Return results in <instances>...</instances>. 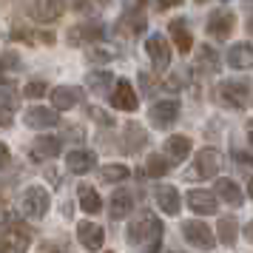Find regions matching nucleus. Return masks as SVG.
Segmentation results:
<instances>
[{"label": "nucleus", "instance_id": "nucleus-6", "mask_svg": "<svg viewBox=\"0 0 253 253\" xmlns=\"http://www.w3.org/2000/svg\"><path fill=\"white\" fill-rule=\"evenodd\" d=\"M26 12L32 14L37 23H54L57 17H63L66 3H60V0H35V3L26 6Z\"/></svg>", "mask_w": 253, "mask_h": 253}, {"label": "nucleus", "instance_id": "nucleus-5", "mask_svg": "<svg viewBox=\"0 0 253 253\" xmlns=\"http://www.w3.org/2000/svg\"><path fill=\"white\" fill-rule=\"evenodd\" d=\"M233 26H236V14L230 12V9H225V6H219V9L211 12L205 29L213 40H228L230 32H233Z\"/></svg>", "mask_w": 253, "mask_h": 253}, {"label": "nucleus", "instance_id": "nucleus-28", "mask_svg": "<svg viewBox=\"0 0 253 253\" xmlns=\"http://www.w3.org/2000/svg\"><path fill=\"white\" fill-rule=\"evenodd\" d=\"M196 69L208 71V74H216L219 71V54L213 46H199L196 48Z\"/></svg>", "mask_w": 253, "mask_h": 253}, {"label": "nucleus", "instance_id": "nucleus-37", "mask_svg": "<svg viewBox=\"0 0 253 253\" xmlns=\"http://www.w3.org/2000/svg\"><path fill=\"white\" fill-rule=\"evenodd\" d=\"M14 105H17V100H14L12 94H6V91H0V108H6V111H12Z\"/></svg>", "mask_w": 253, "mask_h": 253}, {"label": "nucleus", "instance_id": "nucleus-40", "mask_svg": "<svg viewBox=\"0 0 253 253\" xmlns=\"http://www.w3.org/2000/svg\"><path fill=\"white\" fill-rule=\"evenodd\" d=\"M0 126H3V128H9V126H12V114H9L6 108H0Z\"/></svg>", "mask_w": 253, "mask_h": 253}, {"label": "nucleus", "instance_id": "nucleus-7", "mask_svg": "<svg viewBox=\"0 0 253 253\" xmlns=\"http://www.w3.org/2000/svg\"><path fill=\"white\" fill-rule=\"evenodd\" d=\"M145 51H148V57L157 71H165L171 66V46H168V40L162 35H151L145 40Z\"/></svg>", "mask_w": 253, "mask_h": 253}, {"label": "nucleus", "instance_id": "nucleus-34", "mask_svg": "<svg viewBox=\"0 0 253 253\" xmlns=\"http://www.w3.org/2000/svg\"><path fill=\"white\" fill-rule=\"evenodd\" d=\"M117 54L111 51V48H100V46H91L88 48V60L91 63H108V60H114Z\"/></svg>", "mask_w": 253, "mask_h": 253}, {"label": "nucleus", "instance_id": "nucleus-33", "mask_svg": "<svg viewBox=\"0 0 253 253\" xmlns=\"http://www.w3.org/2000/svg\"><path fill=\"white\" fill-rule=\"evenodd\" d=\"M128 168L126 165H105V168H100V179H103V182H126L128 179Z\"/></svg>", "mask_w": 253, "mask_h": 253}, {"label": "nucleus", "instance_id": "nucleus-36", "mask_svg": "<svg viewBox=\"0 0 253 253\" xmlns=\"http://www.w3.org/2000/svg\"><path fill=\"white\" fill-rule=\"evenodd\" d=\"M88 114H91L97 123H103V126H114V117H108L103 108H88Z\"/></svg>", "mask_w": 253, "mask_h": 253}, {"label": "nucleus", "instance_id": "nucleus-42", "mask_svg": "<svg viewBox=\"0 0 253 253\" xmlns=\"http://www.w3.org/2000/svg\"><path fill=\"white\" fill-rule=\"evenodd\" d=\"M9 251H12V248H9V245H6V239L0 236V253H9Z\"/></svg>", "mask_w": 253, "mask_h": 253}, {"label": "nucleus", "instance_id": "nucleus-39", "mask_svg": "<svg viewBox=\"0 0 253 253\" xmlns=\"http://www.w3.org/2000/svg\"><path fill=\"white\" fill-rule=\"evenodd\" d=\"M233 160H239L242 165H253V154H245V151L233 148Z\"/></svg>", "mask_w": 253, "mask_h": 253}, {"label": "nucleus", "instance_id": "nucleus-15", "mask_svg": "<svg viewBox=\"0 0 253 253\" xmlns=\"http://www.w3.org/2000/svg\"><path fill=\"white\" fill-rule=\"evenodd\" d=\"M83 100V91L77 85H57L54 91H51V108L54 111H69L74 105Z\"/></svg>", "mask_w": 253, "mask_h": 253}, {"label": "nucleus", "instance_id": "nucleus-3", "mask_svg": "<svg viewBox=\"0 0 253 253\" xmlns=\"http://www.w3.org/2000/svg\"><path fill=\"white\" fill-rule=\"evenodd\" d=\"M219 103H225L228 108H245L248 97H251V85L242 80H222L216 88Z\"/></svg>", "mask_w": 253, "mask_h": 253}, {"label": "nucleus", "instance_id": "nucleus-27", "mask_svg": "<svg viewBox=\"0 0 253 253\" xmlns=\"http://www.w3.org/2000/svg\"><path fill=\"white\" fill-rule=\"evenodd\" d=\"M85 85L91 88L94 94H105V91H111V85H114V74L111 71H88V77H85Z\"/></svg>", "mask_w": 253, "mask_h": 253}, {"label": "nucleus", "instance_id": "nucleus-21", "mask_svg": "<svg viewBox=\"0 0 253 253\" xmlns=\"http://www.w3.org/2000/svg\"><path fill=\"white\" fill-rule=\"evenodd\" d=\"M66 165H69L71 173H77V176H83V173H88L97 165V157H94V151H71L69 160H66Z\"/></svg>", "mask_w": 253, "mask_h": 253}, {"label": "nucleus", "instance_id": "nucleus-32", "mask_svg": "<svg viewBox=\"0 0 253 253\" xmlns=\"http://www.w3.org/2000/svg\"><path fill=\"white\" fill-rule=\"evenodd\" d=\"M168 168H171V162L165 160V157H160V154H151L148 160H145V173H148V176H154V179L165 176V173H168Z\"/></svg>", "mask_w": 253, "mask_h": 253}, {"label": "nucleus", "instance_id": "nucleus-12", "mask_svg": "<svg viewBox=\"0 0 253 253\" xmlns=\"http://www.w3.org/2000/svg\"><path fill=\"white\" fill-rule=\"evenodd\" d=\"M111 105L120 108V111H137L139 97H137L134 85H131L128 80H117L114 91H111Z\"/></svg>", "mask_w": 253, "mask_h": 253}, {"label": "nucleus", "instance_id": "nucleus-2", "mask_svg": "<svg viewBox=\"0 0 253 253\" xmlns=\"http://www.w3.org/2000/svg\"><path fill=\"white\" fill-rule=\"evenodd\" d=\"M48 208H51V194H48L43 185L26 188L23 196H20V211L29 219H43L48 213Z\"/></svg>", "mask_w": 253, "mask_h": 253}, {"label": "nucleus", "instance_id": "nucleus-25", "mask_svg": "<svg viewBox=\"0 0 253 253\" xmlns=\"http://www.w3.org/2000/svg\"><path fill=\"white\" fill-rule=\"evenodd\" d=\"M165 154H168L173 162L185 160V157L191 154V137H182V134H176V137H168V139H165Z\"/></svg>", "mask_w": 253, "mask_h": 253}, {"label": "nucleus", "instance_id": "nucleus-9", "mask_svg": "<svg viewBox=\"0 0 253 253\" xmlns=\"http://www.w3.org/2000/svg\"><path fill=\"white\" fill-rule=\"evenodd\" d=\"M179 120V103L176 100H160L151 105V123L157 128H171Z\"/></svg>", "mask_w": 253, "mask_h": 253}, {"label": "nucleus", "instance_id": "nucleus-4", "mask_svg": "<svg viewBox=\"0 0 253 253\" xmlns=\"http://www.w3.org/2000/svg\"><path fill=\"white\" fill-rule=\"evenodd\" d=\"M182 236H185L188 245H194L196 251H213V245H216L213 230L208 228L205 222H199V219H188V222H182Z\"/></svg>", "mask_w": 253, "mask_h": 253}, {"label": "nucleus", "instance_id": "nucleus-10", "mask_svg": "<svg viewBox=\"0 0 253 253\" xmlns=\"http://www.w3.org/2000/svg\"><path fill=\"white\" fill-rule=\"evenodd\" d=\"M103 37H105V29L100 23H77L74 29H69V43L71 46H83V43L97 46Z\"/></svg>", "mask_w": 253, "mask_h": 253}, {"label": "nucleus", "instance_id": "nucleus-30", "mask_svg": "<svg viewBox=\"0 0 253 253\" xmlns=\"http://www.w3.org/2000/svg\"><path fill=\"white\" fill-rule=\"evenodd\" d=\"M14 40H26V43H37V46H51L54 43V32H32V29H14Z\"/></svg>", "mask_w": 253, "mask_h": 253}, {"label": "nucleus", "instance_id": "nucleus-29", "mask_svg": "<svg viewBox=\"0 0 253 253\" xmlns=\"http://www.w3.org/2000/svg\"><path fill=\"white\" fill-rule=\"evenodd\" d=\"M77 196H80V208L85 213H100L103 211V199H100V194L94 191L91 185H80Z\"/></svg>", "mask_w": 253, "mask_h": 253}, {"label": "nucleus", "instance_id": "nucleus-8", "mask_svg": "<svg viewBox=\"0 0 253 253\" xmlns=\"http://www.w3.org/2000/svg\"><path fill=\"white\" fill-rule=\"evenodd\" d=\"M3 239H6V245H9L14 253H26L29 245H32V233H29V228L20 225V222H6V225H3Z\"/></svg>", "mask_w": 253, "mask_h": 253}, {"label": "nucleus", "instance_id": "nucleus-43", "mask_svg": "<svg viewBox=\"0 0 253 253\" xmlns=\"http://www.w3.org/2000/svg\"><path fill=\"white\" fill-rule=\"evenodd\" d=\"M248 139H251V148H253V123H248Z\"/></svg>", "mask_w": 253, "mask_h": 253}, {"label": "nucleus", "instance_id": "nucleus-24", "mask_svg": "<svg viewBox=\"0 0 253 253\" xmlns=\"http://www.w3.org/2000/svg\"><path fill=\"white\" fill-rule=\"evenodd\" d=\"M142 29H145L142 9H139V6H131V9L120 17V32H126V35H139Z\"/></svg>", "mask_w": 253, "mask_h": 253}, {"label": "nucleus", "instance_id": "nucleus-31", "mask_svg": "<svg viewBox=\"0 0 253 253\" xmlns=\"http://www.w3.org/2000/svg\"><path fill=\"white\" fill-rule=\"evenodd\" d=\"M236 228H239V225H236V219L233 216H222L219 219V225H216V233H219V242H222V245H236Z\"/></svg>", "mask_w": 253, "mask_h": 253}, {"label": "nucleus", "instance_id": "nucleus-14", "mask_svg": "<svg viewBox=\"0 0 253 253\" xmlns=\"http://www.w3.org/2000/svg\"><path fill=\"white\" fill-rule=\"evenodd\" d=\"M196 173L202 176V179H213L219 173V168H222V157H219L216 148H202L199 154H196Z\"/></svg>", "mask_w": 253, "mask_h": 253}, {"label": "nucleus", "instance_id": "nucleus-41", "mask_svg": "<svg viewBox=\"0 0 253 253\" xmlns=\"http://www.w3.org/2000/svg\"><path fill=\"white\" fill-rule=\"evenodd\" d=\"M245 239L253 242V222H248V225H245Z\"/></svg>", "mask_w": 253, "mask_h": 253}, {"label": "nucleus", "instance_id": "nucleus-16", "mask_svg": "<svg viewBox=\"0 0 253 253\" xmlns=\"http://www.w3.org/2000/svg\"><path fill=\"white\" fill-rule=\"evenodd\" d=\"M77 239L85 251H100L105 242V230L100 225H94V222H80L77 225Z\"/></svg>", "mask_w": 253, "mask_h": 253}, {"label": "nucleus", "instance_id": "nucleus-13", "mask_svg": "<svg viewBox=\"0 0 253 253\" xmlns=\"http://www.w3.org/2000/svg\"><path fill=\"white\" fill-rule=\"evenodd\" d=\"M185 202H188V208H191L194 213H199V216H211V213L219 211L216 196L211 194V191H188Z\"/></svg>", "mask_w": 253, "mask_h": 253}, {"label": "nucleus", "instance_id": "nucleus-20", "mask_svg": "<svg viewBox=\"0 0 253 253\" xmlns=\"http://www.w3.org/2000/svg\"><path fill=\"white\" fill-rule=\"evenodd\" d=\"M168 32H171V37H173V46L179 48L182 54H188V51L194 48V37H191V29H188V23H185L182 17L171 20V23H168Z\"/></svg>", "mask_w": 253, "mask_h": 253}, {"label": "nucleus", "instance_id": "nucleus-45", "mask_svg": "<svg viewBox=\"0 0 253 253\" xmlns=\"http://www.w3.org/2000/svg\"><path fill=\"white\" fill-rule=\"evenodd\" d=\"M248 32L253 35V14H251V23H248Z\"/></svg>", "mask_w": 253, "mask_h": 253}, {"label": "nucleus", "instance_id": "nucleus-18", "mask_svg": "<svg viewBox=\"0 0 253 253\" xmlns=\"http://www.w3.org/2000/svg\"><path fill=\"white\" fill-rule=\"evenodd\" d=\"M228 66L236 71L253 69V43H233L228 51Z\"/></svg>", "mask_w": 253, "mask_h": 253}, {"label": "nucleus", "instance_id": "nucleus-38", "mask_svg": "<svg viewBox=\"0 0 253 253\" xmlns=\"http://www.w3.org/2000/svg\"><path fill=\"white\" fill-rule=\"evenodd\" d=\"M9 165H12V151L0 142V168H9Z\"/></svg>", "mask_w": 253, "mask_h": 253}, {"label": "nucleus", "instance_id": "nucleus-23", "mask_svg": "<svg viewBox=\"0 0 253 253\" xmlns=\"http://www.w3.org/2000/svg\"><path fill=\"white\" fill-rule=\"evenodd\" d=\"M134 211V196L128 194V191H114L111 194V208H108V213H111V219H126L128 213Z\"/></svg>", "mask_w": 253, "mask_h": 253}, {"label": "nucleus", "instance_id": "nucleus-17", "mask_svg": "<svg viewBox=\"0 0 253 253\" xmlns=\"http://www.w3.org/2000/svg\"><path fill=\"white\" fill-rule=\"evenodd\" d=\"M154 199H157V205H160L162 213H168V216H176L179 213V191L173 188V185H160L157 191H154Z\"/></svg>", "mask_w": 253, "mask_h": 253}, {"label": "nucleus", "instance_id": "nucleus-19", "mask_svg": "<svg viewBox=\"0 0 253 253\" xmlns=\"http://www.w3.org/2000/svg\"><path fill=\"white\" fill-rule=\"evenodd\" d=\"M60 151H63V139L60 137H37L32 145V157L37 162L40 160H54Z\"/></svg>", "mask_w": 253, "mask_h": 253}, {"label": "nucleus", "instance_id": "nucleus-22", "mask_svg": "<svg viewBox=\"0 0 253 253\" xmlns=\"http://www.w3.org/2000/svg\"><path fill=\"white\" fill-rule=\"evenodd\" d=\"M213 191H216L213 196H219L222 202H228V205H233V208H239L242 199H245V194L239 191V185L233 182V179H225V176H222V179H216Z\"/></svg>", "mask_w": 253, "mask_h": 253}, {"label": "nucleus", "instance_id": "nucleus-1", "mask_svg": "<svg viewBox=\"0 0 253 253\" xmlns=\"http://www.w3.org/2000/svg\"><path fill=\"white\" fill-rule=\"evenodd\" d=\"M128 242L134 248H142L145 253H157L162 245V222L151 211H142L131 225H128Z\"/></svg>", "mask_w": 253, "mask_h": 253}, {"label": "nucleus", "instance_id": "nucleus-26", "mask_svg": "<svg viewBox=\"0 0 253 253\" xmlns=\"http://www.w3.org/2000/svg\"><path fill=\"white\" fill-rule=\"evenodd\" d=\"M145 142H148V137H145V128L137 126V123H128V126H126V139H123V148H126L128 154H134V151H139Z\"/></svg>", "mask_w": 253, "mask_h": 253}, {"label": "nucleus", "instance_id": "nucleus-11", "mask_svg": "<svg viewBox=\"0 0 253 253\" xmlns=\"http://www.w3.org/2000/svg\"><path fill=\"white\" fill-rule=\"evenodd\" d=\"M23 123L29 128H35V131H46V128H54L60 123V114L54 108H40V105H35V108L23 111Z\"/></svg>", "mask_w": 253, "mask_h": 253}, {"label": "nucleus", "instance_id": "nucleus-35", "mask_svg": "<svg viewBox=\"0 0 253 253\" xmlns=\"http://www.w3.org/2000/svg\"><path fill=\"white\" fill-rule=\"evenodd\" d=\"M26 97H32V100H37V97H46V83H29L23 88Z\"/></svg>", "mask_w": 253, "mask_h": 253}, {"label": "nucleus", "instance_id": "nucleus-44", "mask_svg": "<svg viewBox=\"0 0 253 253\" xmlns=\"http://www.w3.org/2000/svg\"><path fill=\"white\" fill-rule=\"evenodd\" d=\"M248 196L253 199V176H251V182H248Z\"/></svg>", "mask_w": 253, "mask_h": 253}]
</instances>
